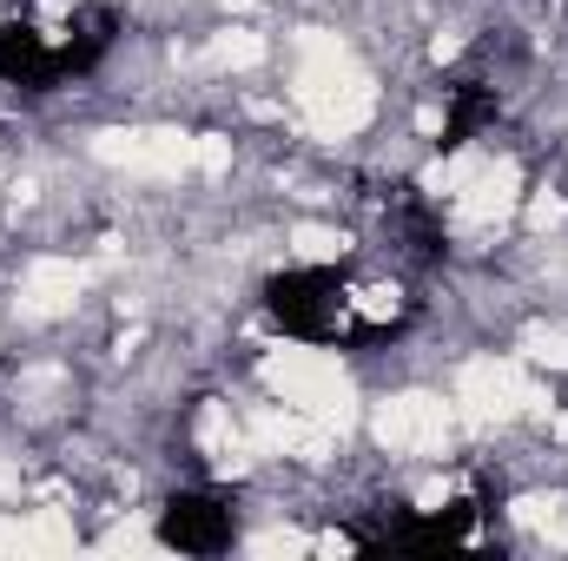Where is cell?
Masks as SVG:
<instances>
[{
	"label": "cell",
	"mask_w": 568,
	"mask_h": 561,
	"mask_svg": "<svg viewBox=\"0 0 568 561\" xmlns=\"http://www.w3.org/2000/svg\"><path fill=\"white\" fill-rule=\"evenodd\" d=\"M258 310L278 337L304 344V350H377L417 324L424 297L397 265L297 258L258 284Z\"/></svg>",
	"instance_id": "cell-1"
},
{
	"label": "cell",
	"mask_w": 568,
	"mask_h": 561,
	"mask_svg": "<svg viewBox=\"0 0 568 561\" xmlns=\"http://www.w3.org/2000/svg\"><path fill=\"white\" fill-rule=\"evenodd\" d=\"M152 542L179 555H225L239 542V502L219 482H185L152 509Z\"/></svg>",
	"instance_id": "cell-2"
}]
</instances>
